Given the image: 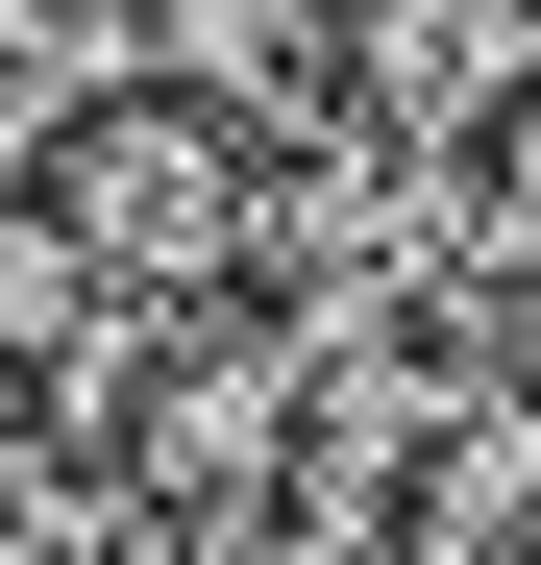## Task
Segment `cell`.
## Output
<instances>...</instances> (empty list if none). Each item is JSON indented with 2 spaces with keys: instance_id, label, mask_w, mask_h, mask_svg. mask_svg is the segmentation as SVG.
Instances as JSON below:
<instances>
[{
  "instance_id": "6da1fadb",
  "label": "cell",
  "mask_w": 541,
  "mask_h": 565,
  "mask_svg": "<svg viewBox=\"0 0 541 565\" xmlns=\"http://www.w3.org/2000/svg\"><path fill=\"white\" fill-rule=\"evenodd\" d=\"M246 172L270 148H222V124H172L148 74H99V99L25 148V222L74 246L99 320H246Z\"/></svg>"
}]
</instances>
